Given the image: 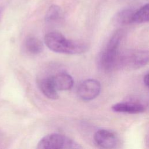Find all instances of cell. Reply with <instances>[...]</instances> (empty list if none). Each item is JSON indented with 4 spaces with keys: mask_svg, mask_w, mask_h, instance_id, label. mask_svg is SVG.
Instances as JSON below:
<instances>
[{
    "mask_svg": "<svg viewBox=\"0 0 149 149\" xmlns=\"http://www.w3.org/2000/svg\"><path fill=\"white\" fill-rule=\"evenodd\" d=\"M51 79L55 88L58 91L69 90L73 86L72 77L66 72H60L51 76Z\"/></svg>",
    "mask_w": 149,
    "mask_h": 149,
    "instance_id": "obj_7",
    "label": "cell"
},
{
    "mask_svg": "<svg viewBox=\"0 0 149 149\" xmlns=\"http://www.w3.org/2000/svg\"><path fill=\"white\" fill-rule=\"evenodd\" d=\"M101 84L95 79H87L83 81L78 86L77 94L82 100L91 101L95 98L100 93Z\"/></svg>",
    "mask_w": 149,
    "mask_h": 149,
    "instance_id": "obj_5",
    "label": "cell"
},
{
    "mask_svg": "<svg viewBox=\"0 0 149 149\" xmlns=\"http://www.w3.org/2000/svg\"><path fill=\"white\" fill-rule=\"evenodd\" d=\"M62 15V12L61 8L58 5H52L48 8L46 12L45 20L48 23L56 22L60 19Z\"/></svg>",
    "mask_w": 149,
    "mask_h": 149,
    "instance_id": "obj_13",
    "label": "cell"
},
{
    "mask_svg": "<svg viewBox=\"0 0 149 149\" xmlns=\"http://www.w3.org/2000/svg\"><path fill=\"white\" fill-rule=\"evenodd\" d=\"M148 51L147 50H129L120 52L117 69H137L148 63Z\"/></svg>",
    "mask_w": 149,
    "mask_h": 149,
    "instance_id": "obj_3",
    "label": "cell"
},
{
    "mask_svg": "<svg viewBox=\"0 0 149 149\" xmlns=\"http://www.w3.org/2000/svg\"><path fill=\"white\" fill-rule=\"evenodd\" d=\"M94 140L96 144L104 148H114L117 144L115 134L110 130L100 129L94 135Z\"/></svg>",
    "mask_w": 149,
    "mask_h": 149,
    "instance_id": "obj_6",
    "label": "cell"
},
{
    "mask_svg": "<svg viewBox=\"0 0 149 149\" xmlns=\"http://www.w3.org/2000/svg\"><path fill=\"white\" fill-rule=\"evenodd\" d=\"M26 49L32 54H38L44 50V45L42 41L34 37L27 38L25 41Z\"/></svg>",
    "mask_w": 149,
    "mask_h": 149,
    "instance_id": "obj_10",
    "label": "cell"
},
{
    "mask_svg": "<svg viewBox=\"0 0 149 149\" xmlns=\"http://www.w3.org/2000/svg\"><path fill=\"white\" fill-rule=\"evenodd\" d=\"M143 82L144 83V85L148 87V73H147L143 78Z\"/></svg>",
    "mask_w": 149,
    "mask_h": 149,
    "instance_id": "obj_14",
    "label": "cell"
},
{
    "mask_svg": "<svg viewBox=\"0 0 149 149\" xmlns=\"http://www.w3.org/2000/svg\"><path fill=\"white\" fill-rule=\"evenodd\" d=\"M134 10L132 9L127 8L122 9L118 12L115 17V22L122 25L132 23L133 16Z\"/></svg>",
    "mask_w": 149,
    "mask_h": 149,
    "instance_id": "obj_11",
    "label": "cell"
},
{
    "mask_svg": "<svg viewBox=\"0 0 149 149\" xmlns=\"http://www.w3.org/2000/svg\"><path fill=\"white\" fill-rule=\"evenodd\" d=\"M123 36V32L116 31L108 41L105 48L98 56L97 65L105 72H109L118 68L120 54L119 45Z\"/></svg>",
    "mask_w": 149,
    "mask_h": 149,
    "instance_id": "obj_2",
    "label": "cell"
},
{
    "mask_svg": "<svg viewBox=\"0 0 149 149\" xmlns=\"http://www.w3.org/2000/svg\"><path fill=\"white\" fill-rule=\"evenodd\" d=\"M112 109L117 112L136 114L143 112L145 111V107L140 103L123 102L114 104L112 107Z\"/></svg>",
    "mask_w": 149,
    "mask_h": 149,
    "instance_id": "obj_8",
    "label": "cell"
},
{
    "mask_svg": "<svg viewBox=\"0 0 149 149\" xmlns=\"http://www.w3.org/2000/svg\"><path fill=\"white\" fill-rule=\"evenodd\" d=\"M38 149H79L82 147L73 139L58 133H51L42 137L37 144Z\"/></svg>",
    "mask_w": 149,
    "mask_h": 149,
    "instance_id": "obj_4",
    "label": "cell"
},
{
    "mask_svg": "<svg viewBox=\"0 0 149 149\" xmlns=\"http://www.w3.org/2000/svg\"><path fill=\"white\" fill-rule=\"evenodd\" d=\"M44 42L51 51L66 54H80L87 50V44L80 40H69L61 33L52 31L44 37Z\"/></svg>",
    "mask_w": 149,
    "mask_h": 149,
    "instance_id": "obj_1",
    "label": "cell"
},
{
    "mask_svg": "<svg viewBox=\"0 0 149 149\" xmlns=\"http://www.w3.org/2000/svg\"><path fill=\"white\" fill-rule=\"evenodd\" d=\"M37 83L40 90L45 97L52 100L58 98V91L54 86L51 76L45 77L39 79Z\"/></svg>",
    "mask_w": 149,
    "mask_h": 149,
    "instance_id": "obj_9",
    "label": "cell"
},
{
    "mask_svg": "<svg viewBox=\"0 0 149 149\" xmlns=\"http://www.w3.org/2000/svg\"><path fill=\"white\" fill-rule=\"evenodd\" d=\"M149 19V5L148 3L141 6L138 10H134L132 23H143L148 21Z\"/></svg>",
    "mask_w": 149,
    "mask_h": 149,
    "instance_id": "obj_12",
    "label": "cell"
}]
</instances>
